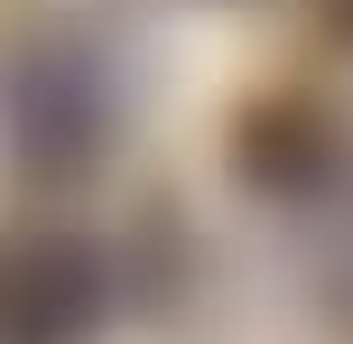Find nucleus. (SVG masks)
Wrapping results in <instances>:
<instances>
[{
    "mask_svg": "<svg viewBox=\"0 0 353 344\" xmlns=\"http://www.w3.org/2000/svg\"><path fill=\"white\" fill-rule=\"evenodd\" d=\"M93 261L74 242H19L0 261V344H74L93 326Z\"/></svg>",
    "mask_w": 353,
    "mask_h": 344,
    "instance_id": "f257e3e1",
    "label": "nucleus"
}]
</instances>
